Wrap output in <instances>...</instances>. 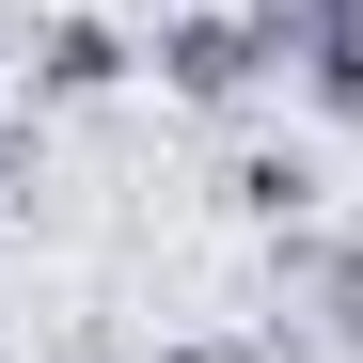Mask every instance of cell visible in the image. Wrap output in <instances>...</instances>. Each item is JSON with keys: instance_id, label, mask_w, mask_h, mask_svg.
Masks as SVG:
<instances>
[{"instance_id": "3957f363", "label": "cell", "mask_w": 363, "mask_h": 363, "mask_svg": "<svg viewBox=\"0 0 363 363\" xmlns=\"http://www.w3.org/2000/svg\"><path fill=\"white\" fill-rule=\"evenodd\" d=\"M316 190H332V174H316V143H253V158L221 174V206H237V221H269V237H300V221H316Z\"/></svg>"}, {"instance_id": "277c9868", "label": "cell", "mask_w": 363, "mask_h": 363, "mask_svg": "<svg viewBox=\"0 0 363 363\" xmlns=\"http://www.w3.org/2000/svg\"><path fill=\"white\" fill-rule=\"evenodd\" d=\"M158 363H300V347H284V332H174Z\"/></svg>"}, {"instance_id": "7a4b0ae2", "label": "cell", "mask_w": 363, "mask_h": 363, "mask_svg": "<svg viewBox=\"0 0 363 363\" xmlns=\"http://www.w3.org/2000/svg\"><path fill=\"white\" fill-rule=\"evenodd\" d=\"M127 64H143V48L111 32V16H48V32H32V95H48V111H95Z\"/></svg>"}, {"instance_id": "6da1fadb", "label": "cell", "mask_w": 363, "mask_h": 363, "mask_svg": "<svg viewBox=\"0 0 363 363\" xmlns=\"http://www.w3.org/2000/svg\"><path fill=\"white\" fill-rule=\"evenodd\" d=\"M143 64H158V95H190V111H237V95L284 64V32L253 16V0H190V16H158V48H143Z\"/></svg>"}]
</instances>
